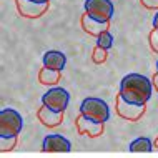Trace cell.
I'll list each match as a JSON object with an SVG mask.
<instances>
[{
    "instance_id": "6da1fadb",
    "label": "cell",
    "mask_w": 158,
    "mask_h": 158,
    "mask_svg": "<svg viewBox=\"0 0 158 158\" xmlns=\"http://www.w3.org/2000/svg\"><path fill=\"white\" fill-rule=\"evenodd\" d=\"M152 92L153 83L150 78H147L142 73H128L127 77H123L118 95L130 103L145 105L152 98Z\"/></svg>"
},
{
    "instance_id": "7a4b0ae2",
    "label": "cell",
    "mask_w": 158,
    "mask_h": 158,
    "mask_svg": "<svg viewBox=\"0 0 158 158\" xmlns=\"http://www.w3.org/2000/svg\"><path fill=\"white\" fill-rule=\"evenodd\" d=\"M80 113L85 118L98 123H105L110 118V108L106 105V102H103L102 98H95V97H88L85 98L80 105Z\"/></svg>"
},
{
    "instance_id": "3957f363",
    "label": "cell",
    "mask_w": 158,
    "mask_h": 158,
    "mask_svg": "<svg viewBox=\"0 0 158 158\" xmlns=\"http://www.w3.org/2000/svg\"><path fill=\"white\" fill-rule=\"evenodd\" d=\"M23 118L14 108H3L0 112V136H15L22 131Z\"/></svg>"
},
{
    "instance_id": "277c9868",
    "label": "cell",
    "mask_w": 158,
    "mask_h": 158,
    "mask_svg": "<svg viewBox=\"0 0 158 158\" xmlns=\"http://www.w3.org/2000/svg\"><path fill=\"white\" fill-rule=\"evenodd\" d=\"M85 14L98 22H110L113 17V3L110 0H85Z\"/></svg>"
},
{
    "instance_id": "5b68a950",
    "label": "cell",
    "mask_w": 158,
    "mask_h": 158,
    "mask_svg": "<svg viewBox=\"0 0 158 158\" xmlns=\"http://www.w3.org/2000/svg\"><path fill=\"white\" fill-rule=\"evenodd\" d=\"M68 102H70V95L65 88H52L42 97V103L47 105L48 108L55 110V112H63L67 108Z\"/></svg>"
},
{
    "instance_id": "8992f818",
    "label": "cell",
    "mask_w": 158,
    "mask_h": 158,
    "mask_svg": "<svg viewBox=\"0 0 158 158\" xmlns=\"http://www.w3.org/2000/svg\"><path fill=\"white\" fill-rule=\"evenodd\" d=\"M117 113L120 115L123 120L136 122V120H140V118L143 117V113H145V105L130 103V102H125L120 95H118V97H117Z\"/></svg>"
},
{
    "instance_id": "52a82bcc",
    "label": "cell",
    "mask_w": 158,
    "mask_h": 158,
    "mask_svg": "<svg viewBox=\"0 0 158 158\" xmlns=\"http://www.w3.org/2000/svg\"><path fill=\"white\" fill-rule=\"evenodd\" d=\"M15 3L19 14L27 19H37V17L44 15L48 8V3H37L32 0H15Z\"/></svg>"
},
{
    "instance_id": "ba28073f",
    "label": "cell",
    "mask_w": 158,
    "mask_h": 158,
    "mask_svg": "<svg viewBox=\"0 0 158 158\" xmlns=\"http://www.w3.org/2000/svg\"><path fill=\"white\" fill-rule=\"evenodd\" d=\"M75 125H77V130H78L80 135H87V136L95 138V136H100L103 133V123L88 120V118H85L82 113H80V117L75 120Z\"/></svg>"
},
{
    "instance_id": "9c48e42d",
    "label": "cell",
    "mask_w": 158,
    "mask_h": 158,
    "mask_svg": "<svg viewBox=\"0 0 158 158\" xmlns=\"http://www.w3.org/2000/svg\"><path fill=\"white\" fill-rule=\"evenodd\" d=\"M42 150L44 152H70L72 150V143L68 142L65 136L53 133V135H47L42 143Z\"/></svg>"
},
{
    "instance_id": "30bf717a",
    "label": "cell",
    "mask_w": 158,
    "mask_h": 158,
    "mask_svg": "<svg viewBox=\"0 0 158 158\" xmlns=\"http://www.w3.org/2000/svg\"><path fill=\"white\" fill-rule=\"evenodd\" d=\"M37 117L45 127H50V128L58 127L63 122V112H55V110L48 108L47 105H44L42 108H38Z\"/></svg>"
},
{
    "instance_id": "8fae6325",
    "label": "cell",
    "mask_w": 158,
    "mask_h": 158,
    "mask_svg": "<svg viewBox=\"0 0 158 158\" xmlns=\"http://www.w3.org/2000/svg\"><path fill=\"white\" fill-rule=\"evenodd\" d=\"M82 27L83 30L88 33V35H93V37H98L100 33H103L105 30L110 28V22H98V20L92 19L88 14H83L82 17Z\"/></svg>"
},
{
    "instance_id": "7c38bea8",
    "label": "cell",
    "mask_w": 158,
    "mask_h": 158,
    "mask_svg": "<svg viewBox=\"0 0 158 158\" xmlns=\"http://www.w3.org/2000/svg\"><path fill=\"white\" fill-rule=\"evenodd\" d=\"M67 63V57L63 52H58V50H48L44 55V67L52 68V70H63Z\"/></svg>"
},
{
    "instance_id": "4fadbf2b",
    "label": "cell",
    "mask_w": 158,
    "mask_h": 158,
    "mask_svg": "<svg viewBox=\"0 0 158 158\" xmlns=\"http://www.w3.org/2000/svg\"><path fill=\"white\" fill-rule=\"evenodd\" d=\"M38 82L42 85H57L60 82V70H52V68L44 67L38 73Z\"/></svg>"
},
{
    "instance_id": "5bb4252c",
    "label": "cell",
    "mask_w": 158,
    "mask_h": 158,
    "mask_svg": "<svg viewBox=\"0 0 158 158\" xmlns=\"http://www.w3.org/2000/svg\"><path fill=\"white\" fill-rule=\"evenodd\" d=\"M130 152H152L153 143L150 138H136L130 143Z\"/></svg>"
},
{
    "instance_id": "9a60e30c",
    "label": "cell",
    "mask_w": 158,
    "mask_h": 158,
    "mask_svg": "<svg viewBox=\"0 0 158 158\" xmlns=\"http://www.w3.org/2000/svg\"><path fill=\"white\" fill-rule=\"evenodd\" d=\"M97 45H100V47H103V48L108 50L110 47L113 45V35L108 30H105L103 33H100V35L97 37Z\"/></svg>"
},
{
    "instance_id": "2e32d148",
    "label": "cell",
    "mask_w": 158,
    "mask_h": 158,
    "mask_svg": "<svg viewBox=\"0 0 158 158\" xmlns=\"http://www.w3.org/2000/svg\"><path fill=\"white\" fill-rule=\"evenodd\" d=\"M15 143H17V135L15 136H0V148H2V152L15 148Z\"/></svg>"
},
{
    "instance_id": "e0dca14e",
    "label": "cell",
    "mask_w": 158,
    "mask_h": 158,
    "mask_svg": "<svg viewBox=\"0 0 158 158\" xmlns=\"http://www.w3.org/2000/svg\"><path fill=\"white\" fill-rule=\"evenodd\" d=\"M106 55H108V53H106V48L97 45L95 50H93V53H92V58H93V62H95V63H103L106 60Z\"/></svg>"
},
{
    "instance_id": "ac0fdd59",
    "label": "cell",
    "mask_w": 158,
    "mask_h": 158,
    "mask_svg": "<svg viewBox=\"0 0 158 158\" xmlns=\"http://www.w3.org/2000/svg\"><path fill=\"white\" fill-rule=\"evenodd\" d=\"M148 40H150L152 50H153L155 53H158V30H156V28H153V30H152L150 38H148Z\"/></svg>"
},
{
    "instance_id": "d6986e66",
    "label": "cell",
    "mask_w": 158,
    "mask_h": 158,
    "mask_svg": "<svg viewBox=\"0 0 158 158\" xmlns=\"http://www.w3.org/2000/svg\"><path fill=\"white\" fill-rule=\"evenodd\" d=\"M140 2H142V5L145 8H150V10L158 8V0H140Z\"/></svg>"
},
{
    "instance_id": "ffe728a7",
    "label": "cell",
    "mask_w": 158,
    "mask_h": 158,
    "mask_svg": "<svg viewBox=\"0 0 158 158\" xmlns=\"http://www.w3.org/2000/svg\"><path fill=\"white\" fill-rule=\"evenodd\" d=\"M152 83H153V87H155V90L158 92V72L155 75H153V78H152Z\"/></svg>"
},
{
    "instance_id": "44dd1931",
    "label": "cell",
    "mask_w": 158,
    "mask_h": 158,
    "mask_svg": "<svg viewBox=\"0 0 158 158\" xmlns=\"http://www.w3.org/2000/svg\"><path fill=\"white\" fill-rule=\"evenodd\" d=\"M153 28H156V30H158V12H156V15L153 17Z\"/></svg>"
},
{
    "instance_id": "7402d4cb",
    "label": "cell",
    "mask_w": 158,
    "mask_h": 158,
    "mask_svg": "<svg viewBox=\"0 0 158 158\" xmlns=\"http://www.w3.org/2000/svg\"><path fill=\"white\" fill-rule=\"evenodd\" d=\"M32 2H37V3H48L50 0H32Z\"/></svg>"
},
{
    "instance_id": "603a6c76",
    "label": "cell",
    "mask_w": 158,
    "mask_h": 158,
    "mask_svg": "<svg viewBox=\"0 0 158 158\" xmlns=\"http://www.w3.org/2000/svg\"><path fill=\"white\" fill-rule=\"evenodd\" d=\"M155 148H158V138L155 140Z\"/></svg>"
},
{
    "instance_id": "cb8c5ba5",
    "label": "cell",
    "mask_w": 158,
    "mask_h": 158,
    "mask_svg": "<svg viewBox=\"0 0 158 158\" xmlns=\"http://www.w3.org/2000/svg\"><path fill=\"white\" fill-rule=\"evenodd\" d=\"M156 72H158V62H156Z\"/></svg>"
}]
</instances>
